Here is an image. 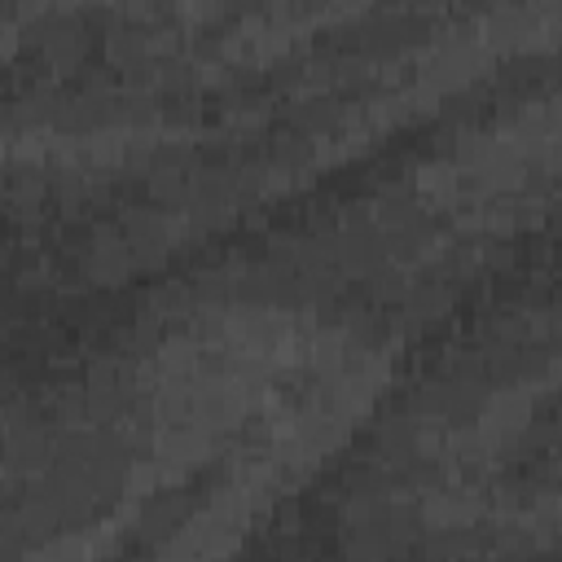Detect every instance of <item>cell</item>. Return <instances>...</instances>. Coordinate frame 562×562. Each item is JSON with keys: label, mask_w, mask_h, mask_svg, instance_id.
I'll list each match as a JSON object with an SVG mask.
<instances>
[]
</instances>
